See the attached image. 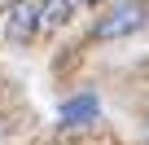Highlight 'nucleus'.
Listing matches in <instances>:
<instances>
[{
    "mask_svg": "<svg viewBox=\"0 0 149 145\" xmlns=\"http://www.w3.org/2000/svg\"><path fill=\"white\" fill-rule=\"evenodd\" d=\"M149 22V9L140 5V0H127V5H114L97 27H92V40H123L132 31H140Z\"/></svg>",
    "mask_w": 149,
    "mask_h": 145,
    "instance_id": "f257e3e1",
    "label": "nucleus"
},
{
    "mask_svg": "<svg viewBox=\"0 0 149 145\" xmlns=\"http://www.w3.org/2000/svg\"><path fill=\"white\" fill-rule=\"evenodd\" d=\"M44 27V0H9L5 9V35L13 44H26Z\"/></svg>",
    "mask_w": 149,
    "mask_h": 145,
    "instance_id": "f03ea898",
    "label": "nucleus"
},
{
    "mask_svg": "<svg viewBox=\"0 0 149 145\" xmlns=\"http://www.w3.org/2000/svg\"><path fill=\"white\" fill-rule=\"evenodd\" d=\"M97 114H101V101H97L92 92H79V97L61 101V123H66V127H84V123H92Z\"/></svg>",
    "mask_w": 149,
    "mask_h": 145,
    "instance_id": "7ed1b4c3",
    "label": "nucleus"
},
{
    "mask_svg": "<svg viewBox=\"0 0 149 145\" xmlns=\"http://www.w3.org/2000/svg\"><path fill=\"white\" fill-rule=\"evenodd\" d=\"M70 5L74 0H44V27H61L70 18Z\"/></svg>",
    "mask_w": 149,
    "mask_h": 145,
    "instance_id": "20e7f679",
    "label": "nucleus"
},
{
    "mask_svg": "<svg viewBox=\"0 0 149 145\" xmlns=\"http://www.w3.org/2000/svg\"><path fill=\"white\" fill-rule=\"evenodd\" d=\"M74 5H92V0H74Z\"/></svg>",
    "mask_w": 149,
    "mask_h": 145,
    "instance_id": "39448f33",
    "label": "nucleus"
}]
</instances>
